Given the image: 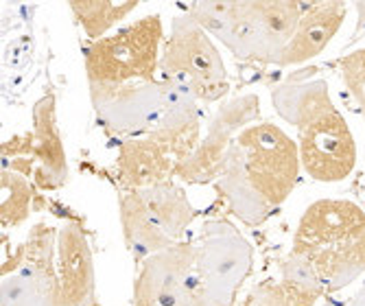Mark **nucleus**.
<instances>
[{
	"label": "nucleus",
	"mask_w": 365,
	"mask_h": 306,
	"mask_svg": "<svg viewBox=\"0 0 365 306\" xmlns=\"http://www.w3.org/2000/svg\"><path fill=\"white\" fill-rule=\"evenodd\" d=\"M300 149L274 123H256L232 143L219 193L245 225H260L289 199L300 180Z\"/></svg>",
	"instance_id": "obj_1"
},
{
	"label": "nucleus",
	"mask_w": 365,
	"mask_h": 306,
	"mask_svg": "<svg viewBox=\"0 0 365 306\" xmlns=\"http://www.w3.org/2000/svg\"><path fill=\"white\" fill-rule=\"evenodd\" d=\"M295 254L307 256L333 295L365 274V213L348 199H319L307 208L293 234Z\"/></svg>",
	"instance_id": "obj_2"
},
{
	"label": "nucleus",
	"mask_w": 365,
	"mask_h": 306,
	"mask_svg": "<svg viewBox=\"0 0 365 306\" xmlns=\"http://www.w3.org/2000/svg\"><path fill=\"white\" fill-rule=\"evenodd\" d=\"M164 26L158 14L145 16L86 49L88 83H153L160 68Z\"/></svg>",
	"instance_id": "obj_3"
},
{
	"label": "nucleus",
	"mask_w": 365,
	"mask_h": 306,
	"mask_svg": "<svg viewBox=\"0 0 365 306\" xmlns=\"http://www.w3.org/2000/svg\"><path fill=\"white\" fill-rule=\"evenodd\" d=\"M160 68L162 77L184 81L199 103H215L230 92V77L215 40L188 11L173 18Z\"/></svg>",
	"instance_id": "obj_4"
},
{
	"label": "nucleus",
	"mask_w": 365,
	"mask_h": 306,
	"mask_svg": "<svg viewBox=\"0 0 365 306\" xmlns=\"http://www.w3.org/2000/svg\"><path fill=\"white\" fill-rule=\"evenodd\" d=\"M254 248L227 219H208L197 243V278L204 306H235L252 274Z\"/></svg>",
	"instance_id": "obj_5"
},
{
	"label": "nucleus",
	"mask_w": 365,
	"mask_h": 306,
	"mask_svg": "<svg viewBox=\"0 0 365 306\" xmlns=\"http://www.w3.org/2000/svg\"><path fill=\"white\" fill-rule=\"evenodd\" d=\"M304 9L307 5L295 0H237L235 33L227 51L239 59L278 66Z\"/></svg>",
	"instance_id": "obj_6"
},
{
	"label": "nucleus",
	"mask_w": 365,
	"mask_h": 306,
	"mask_svg": "<svg viewBox=\"0 0 365 306\" xmlns=\"http://www.w3.org/2000/svg\"><path fill=\"white\" fill-rule=\"evenodd\" d=\"M134 306H204L197 245L178 241L149 256L134 282Z\"/></svg>",
	"instance_id": "obj_7"
},
{
	"label": "nucleus",
	"mask_w": 365,
	"mask_h": 306,
	"mask_svg": "<svg viewBox=\"0 0 365 306\" xmlns=\"http://www.w3.org/2000/svg\"><path fill=\"white\" fill-rule=\"evenodd\" d=\"M90 101L110 131L143 138L149 136L162 114V81L153 83H88Z\"/></svg>",
	"instance_id": "obj_8"
},
{
	"label": "nucleus",
	"mask_w": 365,
	"mask_h": 306,
	"mask_svg": "<svg viewBox=\"0 0 365 306\" xmlns=\"http://www.w3.org/2000/svg\"><path fill=\"white\" fill-rule=\"evenodd\" d=\"M300 162L315 182H344L356 166V143L337 112L328 114L300 131Z\"/></svg>",
	"instance_id": "obj_9"
},
{
	"label": "nucleus",
	"mask_w": 365,
	"mask_h": 306,
	"mask_svg": "<svg viewBox=\"0 0 365 306\" xmlns=\"http://www.w3.org/2000/svg\"><path fill=\"white\" fill-rule=\"evenodd\" d=\"M94 254L79 221L61 225L57 236V302L55 306H90L94 302Z\"/></svg>",
	"instance_id": "obj_10"
},
{
	"label": "nucleus",
	"mask_w": 365,
	"mask_h": 306,
	"mask_svg": "<svg viewBox=\"0 0 365 306\" xmlns=\"http://www.w3.org/2000/svg\"><path fill=\"white\" fill-rule=\"evenodd\" d=\"M162 114L149 138L167 147L182 162L199 145V101L192 90L171 77H162Z\"/></svg>",
	"instance_id": "obj_11"
},
{
	"label": "nucleus",
	"mask_w": 365,
	"mask_h": 306,
	"mask_svg": "<svg viewBox=\"0 0 365 306\" xmlns=\"http://www.w3.org/2000/svg\"><path fill=\"white\" fill-rule=\"evenodd\" d=\"M272 103L276 112L293 127L307 129L315 121L337 112L328 92L326 79L315 66L302 68L272 88Z\"/></svg>",
	"instance_id": "obj_12"
},
{
	"label": "nucleus",
	"mask_w": 365,
	"mask_h": 306,
	"mask_svg": "<svg viewBox=\"0 0 365 306\" xmlns=\"http://www.w3.org/2000/svg\"><path fill=\"white\" fill-rule=\"evenodd\" d=\"M31 138V153L36 160V182L40 188L55 190L66 184L68 178V162H66L63 141L57 125V96L46 92L33 106V129Z\"/></svg>",
	"instance_id": "obj_13"
},
{
	"label": "nucleus",
	"mask_w": 365,
	"mask_h": 306,
	"mask_svg": "<svg viewBox=\"0 0 365 306\" xmlns=\"http://www.w3.org/2000/svg\"><path fill=\"white\" fill-rule=\"evenodd\" d=\"M178 160L149 136L127 138L116 158V173L125 190H145L164 182H173Z\"/></svg>",
	"instance_id": "obj_14"
},
{
	"label": "nucleus",
	"mask_w": 365,
	"mask_h": 306,
	"mask_svg": "<svg viewBox=\"0 0 365 306\" xmlns=\"http://www.w3.org/2000/svg\"><path fill=\"white\" fill-rule=\"evenodd\" d=\"M348 16L346 3L328 0V3H311L304 9V16L297 24L293 40L282 53L278 66H297L315 59L326 46L333 42Z\"/></svg>",
	"instance_id": "obj_15"
},
{
	"label": "nucleus",
	"mask_w": 365,
	"mask_h": 306,
	"mask_svg": "<svg viewBox=\"0 0 365 306\" xmlns=\"http://www.w3.org/2000/svg\"><path fill=\"white\" fill-rule=\"evenodd\" d=\"M120 228L125 236V245L136 262H145L149 256L171 248V236L160 228V223L149 213L145 199L138 190H123L118 199Z\"/></svg>",
	"instance_id": "obj_16"
},
{
	"label": "nucleus",
	"mask_w": 365,
	"mask_h": 306,
	"mask_svg": "<svg viewBox=\"0 0 365 306\" xmlns=\"http://www.w3.org/2000/svg\"><path fill=\"white\" fill-rule=\"evenodd\" d=\"M237 136V129H232L221 118L212 116L206 136L199 141L195 151L178 162L175 178H180L184 184H210L215 180L219 182Z\"/></svg>",
	"instance_id": "obj_17"
},
{
	"label": "nucleus",
	"mask_w": 365,
	"mask_h": 306,
	"mask_svg": "<svg viewBox=\"0 0 365 306\" xmlns=\"http://www.w3.org/2000/svg\"><path fill=\"white\" fill-rule=\"evenodd\" d=\"M57 236L59 232L53 225L36 223L16 256H9L3 262V276L24 271L31 276L57 280Z\"/></svg>",
	"instance_id": "obj_18"
},
{
	"label": "nucleus",
	"mask_w": 365,
	"mask_h": 306,
	"mask_svg": "<svg viewBox=\"0 0 365 306\" xmlns=\"http://www.w3.org/2000/svg\"><path fill=\"white\" fill-rule=\"evenodd\" d=\"M138 193L145 199L153 219L160 223V228L167 232L173 241H180L186 228L195 219V208L190 206L186 190L173 182H164V184H158Z\"/></svg>",
	"instance_id": "obj_19"
},
{
	"label": "nucleus",
	"mask_w": 365,
	"mask_h": 306,
	"mask_svg": "<svg viewBox=\"0 0 365 306\" xmlns=\"http://www.w3.org/2000/svg\"><path fill=\"white\" fill-rule=\"evenodd\" d=\"M68 7L86 36L96 42L134 11L138 0H73Z\"/></svg>",
	"instance_id": "obj_20"
},
{
	"label": "nucleus",
	"mask_w": 365,
	"mask_h": 306,
	"mask_svg": "<svg viewBox=\"0 0 365 306\" xmlns=\"http://www.w3.org/2000/svg\"><path fill=\"white\" fill-rule=\"evenodd\" d=\"M55 302L57 280L14 271L0 282V306H55Z\"/></svg>",
	"instance_id": "obj_21"
},
{
	"label": "nucleus",
	"mask_w": 365,
	"mask_h": 306,
	"mask_svg": "<svg viewBox=\"0 0 365 306\" xmlns=\"http://www.w3.org/2000/svg\"><path fill=\"white\" fill-rule=\"evenodd\" d=\"M33 186L26 182V175L7 171L0 173V221L5 228H16L31 215Z\"/></svg>",
	"instance_id": "obj_22"
},
{
	"label": "nucleus",
	"mask_w": 365,
	"mask_h": 306,
	"mask_svg": "<svg viewBox=\"0 0 365 306\" xmlns=\"http://www.w3.org/2000/svg\"><path fill=\"white\" fill-rule=\"evenodd\" d=\"M188 14L210 38L219 40L225 49L230 46L237 20V0H199L190 3Z\"/></svg>",
	"instance_id": "obj_23"
},
{
	"label": "nucleus",
	"mask_w": 365,
	"mask_h": 306,
	"mask_svg": "<svg viewBox=\"0 0 365 306\" xmlns=\"http://www.w3.org/2000/svg\"><path fill=\"white\" fill-rule=\"evenodd\" d=\"M280 282L307 295H315V297L326 295L322 278L317 274V269L313 267V262L307 256L295 254V252H291L280 262Z\"/></svg>",
	"instance_id": "obj_24"
},
{
	"label": "nucleus",
	"mask_w": 365,
	"mask_h": 306,
	"mask_svg": "<svg viewBox=\"0 0 365 306\" xmlns=\"http://www.w3.org/2000/svg\"><path fill=\"white\" fill-rule=\"evenodd\" d=\"M322 297L300 293L284 282H260L252 289L245 306H317Z\"/></svg>",
	"instance_id": "obj_25"
},
{
	"label": "nucleus",
	"mask_w": 365,
	"mask_h": 306,
	"mask_svg": "<svg viewBox=\"0 0 365 306\" xmlns=\"http://www.w3.org/2000/svg\"><path fill=\"white\" fill-rule=\"evenodd\" d=\"M339 68L348 92L356 101V106L365 118V49L352 51L346 57H341Z\"/></svg>",
	"instance_id": "obj_26"
},
{
	"label": "nucleus",
	"mask_w": 365,
	"mask_h": 306,
	"mask_svg": "<svg viewBox=\"0 0 365 306\" xmlns=\"http://www.w3.org/2000/svg\"><path fill=\"white\" fill-rule=\"evenodd\" d=\"M354 9H356V16H359L356 31H365V0H361V3H354Z\"/></svg>",
	"instance_id": "obj_27"
},
{
	"label": "nucleus",
	"mask_w": 365,
	"mask_h": 306,
	"mask_svg": "<svg viewBox=\"0 0 365 306\" xmlns=\"http://www.w3.org/2000/svg\"><path fill=\"white\" fill-rule=\"evenodd\" d=\"M346 306H365V285L359 289V293L350 302H346Z\"/></svg>",
	"instance_id": "obj_28"
},
{
	"label": "nucleus",
	"mask_w": 365,
	"mask_h": 306,
	"mask_svg": "<svg viewBox=\"0 0 365 306\" xmlns=\"http://www.w3.org/2000/svg\"><path fill=\"white\" fill-rule=\"evenodd\" d=\"M90 306H101V304H98V302H96V300H94V302H92V304H90Z\"/></svg>",
	"instance_id": "obj_29"
}]
</instances>
